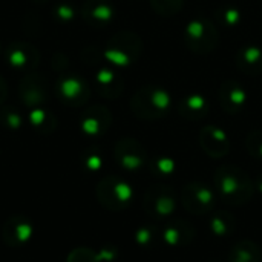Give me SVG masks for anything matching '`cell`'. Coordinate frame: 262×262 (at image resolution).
Listing matches in <instances>:
<instances>
[{
  "mask_svg": "<svg viewBox=\"0 0 262 262\" xmlns=\"http://www.w3.org/2000/svg\"><path fill=\"white\" fill-rule=\"evenodd\" d=\"M181 201L186 210L193 215H207L210 210H213L215 206L213 192L201 183H192L186 186L181 195Z\"/></svg>",
  "mask_w": 262,
  "mask_h": 262,
  "instance_id": "7a4b0ae2",
  "label": "cell"
},
{
  "mask_svg": "<svg viewBox=\"0 0 262 262\" xmlns=\"http://www.w3.org/2000/svg\"><path fill=\"white\" fill-rule=\"evenodd\" d=\"M193 236H195V232H193L192 226L184 223V221H177L173 224H169L163 233L164 241L172 244V246L187 244L193 239Z\"/></svg>",
  "mask_w": 262,
  "mask_h": 262,
  "instance_id": "277c9868",
  "label": "cell"
},
{
  "mask_svg": "<svg viewBox=\"0 0 262 262\" xmlns=\"http://www.w3.org/2000/svg\"><path fill=\"white\" fill-rule=\"evenodd\" d=\"M261 249L249 239L239 241L229 253L227 262H261Z\"/></svg>",
  "mask_w": 262,
  "mask_h": 262,
  "instance_id": "5b68a950",
  "label": "cell"
},
{
  "mask_svg": "<svg viewBox=\"0 0 262 262\" xmlns=\"http://www.w3.org/2000/svg\"><path fill=\"white\" fill-rule=\"evenodd\" d=\"M216 187L221 198L229 204H246L252 198L249 178L236 169H221L216 175Z\"/></svg>",
  "mask_w": 262,
  "mask_h": 262,
  "instance_id": "6da1fadb",
  "label": "cell"
},
{
  "mask_svg": "<svg viewBox=\"0 0 262 262\" xmlns=\"http://www.w3.org/2000/svg\"><path fill=\"white\" fill-rule=\"evenodd\" d=\"M144 206L150 215L163 218V216H169L175 212L177 198L173 196L170 189H167L164 186H158L155 189H150V192L146 196Z\"/></svg>",
  "mask_w": 262,
  "mask_h": 262,
  "instance_id": "3957f363",
  "label": "cell"
},
{
  "mask_svg": "<svg viewBox=\"0 0 262 262\" xmlns=\"http://www.w3.org/2000/svg\"><path fill=\"white\" fill-rule=\"evenodd\" d=\"M155 101L158 103V106L160 107H166L167 106V95L164 94V92H157V95H155Z\"/></svg>",
  "mask_w": 262,
  "mask_h": 262,
  "instance_id": "52a82bcc",
  "label": "cell"
},
{
  "mask_svg": "<svg viewBox=\"0 0 262 262\" xmlns=\"http://www.w3.org/2000/svg\"><path fill=\"white\" fill-rule=\"evenodd\" d=\"M210 226H212V232L216 236H227L235 229V220L229 213H216L212 218Z\"/></svg>",
  "mask_w": 262,
  "mask_h": 262,
  "instance_id": "8992f818",
  "label": "cell"
}]
</instances>
